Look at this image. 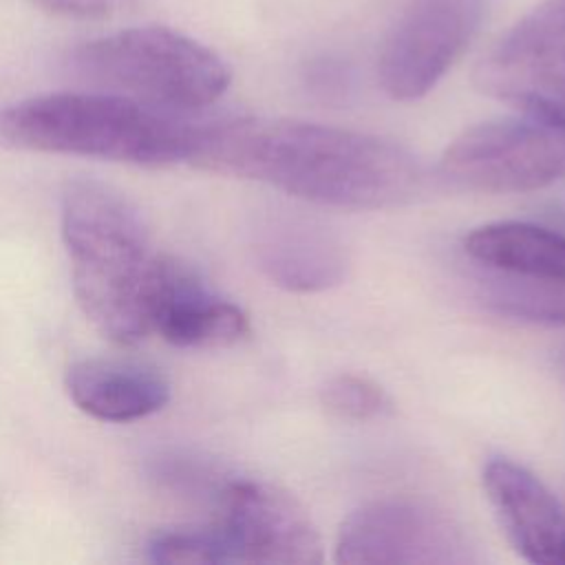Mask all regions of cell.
<instances>
[{
    "label": "cell",
    "instance_id": "cell-18",
    "mask_svg": "<svg viewBox=\"0 0 565 565\" xmlns=\"http://www.w3.org/2000/svg\"><path fill=\"white\" fill-rule=\"evenodd\" d=\"M561 369H563V380H565V355L561 358Z\"/></svg>",
    "mask_w": 565,
    "mask_h": 565
},
{
    "label": "cell",
    "instance_id": "cell-3",
    "mask_svg": "<svg viewBox=\"0 0 565 565\" xmlns=\"http://www.w3.org/2000/svg\"><path fill=\"white\" fill-rule=\"evenodd\" d=\"M194 128L117 93H51L0 106V148L135 166L188 161Z\"/></svg>",
    "mask_w": 565,
    "mask_h": 565
},
{
    "label": "cell",
    "instance_id": "cell-14",
    "mask_svg": "<svg viewBox=\"0 0 565 565\" xmlns=\"http://www.w3.org/2000/svg\"><path fill=\"white\" fill-rule=\"evenodd\" d=\"M256 252L263 271L289 291L329 289L347 269L342 243L327 227L300 216L267 223Z\"/></svg>",
    "mask_w": 565,
    "mask_h": 565
},
{
    "label": "cell",
    "instance_id": "cell-7",
    "mask_svg": "<svg viewBox=\"0 0 565 565\" xmlns=\"http://www.w3.org/2000/svg\"><path fill=\"white\" fill-rule=\"evenodd\" d=\"M441 170L479 192L547 188L565 179V126L527 115L472 126L446 148Z\"/></svg>",
    "mask_w": 565,
    "mask_h": 565
},
{
    "label": "cell",
    "instance_id": "cell-12",
    "mask_svg": "<svg viewBox=\"0 0 565 565\" xmlns=\"http://www.w3.org/2000/svg\"><path fill=\"white\" fill-rule=\"evenodd\" d=\"M488 501L514 550L536 565H565V508L525 468L494 459L483 468Z\"/></svg>",
    "mask_w": 565,
    "mask_h": 565
},
{
    "label": "cell",
    "instance_id": "cell-10",
    "mask_svg": "<svg viewBox=\"0 0 565 565\" xmlns=\"http://www.w3.org/2000/svg\"><path fill=\"white\" fill-rule=\"evenodd\" d=\"M227 563L313 565L322 541L305 508L285 490L260 481H230L218 490L212 523Z\"/></svg>",
    "mask_w": 565,
    "mask_h": 565
},
{
    "label": "cell",
    "instance_id": "cell-16",
    "mask_svg": "<svg viewBox=\"0 0 565 565\" xmlns=\"http://www.w3.org/2000/svg\"><path fill=\"white\" fill-rule=\"evenodd\" d=\"M157 563H227L221 539L212 525L161 532L150 543Z\"/></svg>",
    "mask_w": 565,
    "mask_h": 565
},
{
    "label": "cell",
    "instance_id": "cell-15",
    "mask_svg": "<svg viewBox=\"0 0 565 565\" xmlns=\"http://www.w3.org/2000/svg\"><path fill=\"white\" fill-rule=\"evenodd\" d=\"M320 402L331 415L353 422L382 417L391 411V399L382 386L351 373L327 380L320 388Z\"/></svg>",
    "mask_w": 565,
    "mask_h": 565
},
{
    "label": "cell",
    "instance_id": "cell-17",
    "mask_svg": "<svg viewBox=\"0 0 565 565\" xmlns=\"http://www.w3.org/2000/svg\"><path fill=\"white\" fill-rule=\"evenodd\" d=\"M38 9L75 20H106L119 13L128 0H31Z\"/></svg>",
    "mask_w": 565,
    "mask_h": 565
},
{
    "label": "cell",
    "instance_id": "cell-1",
    "mask_svg": "<svg viewBox=\"0 0 565 565\" xmlns=\"http://www.w3.org/2000/svg\"><path fill=\"white\" fill-rule=\"evenodd\" d=\"M188 163L351 210L406 203L422 185L417 159L399 143L294 119L196 121Z\"/></svg>",
    "mask_w": 565,
    "mask_h": 565
},
{
    "label": "cell",
    "instance_id": "cell-6",
    "mask_svg": "<svg viewBox=\"0 0 565 565\" xmlns=\"http://www.w3.org/2000/svg\"><path fill=\"white\" fill-rule=\"evenodd\" d=\"M475 84L521 115L565 126V0H545L501 35Z\"/></svg>",
    "mask_w": 565,
    "mask_h": 565
},
{
    "label": "cell",
    "instance_id": "cell-2",
    "mask_svg": "<svg viewBox=\"0 0 565 565\" xmlns=\"http://www.w3.org/2000/svg\"><path fill=\"white\" fill-rule=\"evenodd\" d=\"M62 236L75 298L93 327L117 344L146 338L161 256L137 207L102 181L75 179L62 196Z\"/></svg>",
    "mask_w": 565,
    "mask_h": 565
},
{
    "label": "cell",
    "instance_id": "cell-5",
    "mask_svg": "<svg viewBox=\"0 0 565 565\" xmlns=\"http://www.w3.org/2000/svg\"><path fill=\"white\" fill-rule=\"evenodd\" d=\"M483 300L499 313L565 324V234L523 221L488 223L463 238Z\"/></svg>",
    "mask_w": 565,
    "mask_h": 565
},
{
    "label": "cell",
    "instance_id": "cell-4",
    "mask_svg": "<svg viewBox=\"0 0 565 565\" xmlns=\"http://www.w3.org/2000/svg\"><path fill=\"white\" fill-rule=\"evenodd\" d=\"M73 64L108 93L177 115L212 106L232 82L230 66L212 49L166 26H135L86 42Z\"/></svg>",
    "mask_w": 565,
    "mask_h": 565
},
{
    "label": "cell",
    "instance_id": "cell-8",
    "mask_svg": "<svg viewBox=\"0 0 565 565\" xmlns=\"http://www.w3.org/2000/svg\"><path fill=\"white\" fill-rule=\"evenodd\" d=\"M335 561L349 565H468L475 547L448 514L406 499L373 501L344 519Z\"/></svg>",
    "mask_w": 565,
    "mask_h": 565
},
{
    "label": "cell",
    "instance_id": "cell-13",
    "mask_svg": "<svg viewBox=\"0 0 565 565\" xmlns=\"http://www.w3.org/2000/svg\"><path fill=\"white\" fill-rule=\"evenodd\" d=\"M66 391L79 411L102 422H135L166 406V375L132 358H86L66 371Z\"/></svg>",
    "mask_w": 565,
    "mask_h": 565
},
{
    "label": "cell",
    "instance_id": "cell-9",
    "mask_svg": "<svg viewBox=\"0 0 565 565\" xmlns=\"http://www.w3.org/2000/svg\"><path fill=\"white\" fill-rule=\"evenodd\" d=\"M488 0H408L380 53L382 88L397 102L424 97L481 29Z\"/></svg>",
    "mask_w": 565,
    "mask_h": 565
},
{
    "label": "cell",
    "instance_id": "cell-11",
    "mask_svg": "<svg viewBox=\"0 0 565 565\" xmlns=\"http://www.w3.org/2000/svg\"><path fill=\"white\" fill-rule=\"evenodd\" d=\"M150 331L174 347H230L249 333L247 316L201 278L161 256L150 298Z\"/></svg>",
    "mask_w": 565,
    "mask_h": 565
}]
</instances>
